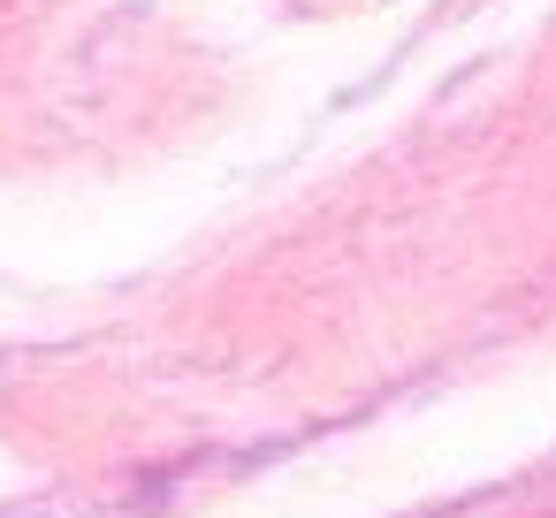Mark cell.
Segmentation results:
<instances>
[]
</instances>
